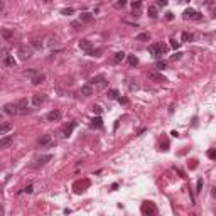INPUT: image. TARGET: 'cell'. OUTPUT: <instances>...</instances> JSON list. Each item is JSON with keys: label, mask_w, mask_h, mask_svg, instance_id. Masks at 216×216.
I'll return each instance as SVG.
<instances>
[{"label": "cell", "mask_w": 216, "mask_h": 216, "mask_svg": "<svg viewBox=\"0 0 216 216\" xmlns=\"http://www.w3.org/2000/svg\"><path fill=\"white\" fill-rule=\"evenodd\" d=\"M148 51H150V54H152L154 58H162L164 54H167L169 47L166 46V44H162V42H157V44H150V46H148Z\"/></svg>", "instance_id": "obj_1"}, {"label": "cell", "mask_w": 216, "mask_h": 216, "mask_svg": "<svg viewBox=\"0 0 216 216\" xmlns=\"http://www.w3.org/2000/svg\"><path fill=\"white\" fill-rule=\"evenodd\" d=\"M140 211H142V215L144 216H152V215L157 213V206H155L152 201H145V203H142Z\"/></svg>", "instance_id": "obj_2"}, {"label": "cell", "mask_w": 216, "mask_h": 216, "mask_svg": "<svg viewBox=\"0 0 216 216\" xmlns=\"http://www.w3.org/2000/svg\"><path fill=\"white\" fill-rule=\"evenodd\" d=\"M54 144H56V142H54L53 135H49V134H44L39 139V147L41 148H53Z\"/></svg>", "instance_id": "obj_3"}, {"label": "cell", "mask_w": 216, "mask_h": 216, "mask_svg": "<svg viewBox=\"0 0 216 216\" xmlns=\"http://www.w3.org/2000/svg\"><path fill=\"white\" fill-rule=\"evenodd\" d=\"M182 17H184L186 20H189V19H191V20H201L203 19V14H199L198 10H194V9H191V7H189V9L184 10Z\"/></svg>", "instance_id": "obj_4"}, {"label": "cell", "mask_w": 216, "mask_h": 216, "mask_svg": "<svg viewBox=\"0 0 216 216\" xmlns=\"http://www.w3.org/2000/svg\"><path fill=\"white\" fill-rule=\"evenodd\" d=\"M88 83H90L93 88H105V86H107V80H105V76H103V74L93 76V78L88 81Z\"/></svg>", "instance_id": "obj_5"}, {"label": "cell", "mask_w": 216, "mask_h": 216, "mask_svg": "<svg viewBox=\"0 0 216 216\" xmlns=\"http://www.w3.org/2000/svg\"><path fill=\"white\" fill-rule=\"evenodd\" d=\"M15 103H17V108H19V115L31 113V108H29V103H27L26 98H20V100H17Z\"/></svg>", "instance_id": "obj_6"}, {"label": "cell", "mask_w": 216, "mask_h": 216, "mask_svg": "<svg viewBox=\"0 0 216 216\" xmlns=\"http://www.w3.org/2000/svg\"><path fill=\"white\" fill-rule=\"evenodd\" d=\"M17 53H19V58L22 61H27V59H31V56H32V49L27 46H20Z\"/></svg>", "instance_id": "obj_7"}, {"label": "cell", "mask_w": 216, "mask_h": 216, "mask_svg": "<svg viewBox=\"0 0 216 216\" xmlns=\"http://www.w3.org/2000/svg\"><path fill=\"white\" fill-rule=\"evenodd\" d=\"M47 101V95L46 93H36L32 96V105L34 107H41Z\"/></svg>", "instance_id": "obj_8"}, {"label": "cell", "mask_w": 216, "mask_h": 216, "mask_svg": "<svg viewBox=\"0 0 216 216\" xmlns=\"http://www.w3.org/2000/svg\"><path fill=\"white\" fill-rule=\"evenodd\" d=\"M4 113L5 115H19V108H17V103H7L4 105Z\"/></svg>", "instance_id": "obj_9"}, {"label": "cell", "mask_w": 216, "mask_h": 216, "mask_svg": "<svg viewBox=\"0 0 216 216\" xmlns=\"http://www.w3.org/2000/svg\"><path fill=\"white\" fill-rule=\"evenodd\" d=\"M80 49H81V51H85V53L88 54L91 49H93V42H91L90 39H81L80 41Z\"/></svg>", "instance_id": "obj_10"}, {"label": "cell", "mask_w": 216, "mask_h": 216, "mask_svg": "<svg viewBox=\"0 0 216 216\" xmlns=\"http://www.w3.org/2000/svg\"><path fill=\"white\" fill-rule=\"evenodd\" d=\"M49 161H53V155L51 154H46V155H39L37 159H36V167H39V166H44V164H47Z\"/></svg>", "instance_id": "obj_11"}, {"label": "cell", "mask_w": 216, "mask_h": 216, "mask_svg": "<svg viewBox=\"0 0 216 216\" xmlns=\"http://www.w3.org/2000/svg\"><path fill=\"white\" fill-rule=\"evenodd\" d=\"M47 120L49 122H59L61 120V110H58V108L51 110V112L47 113Z\"/></svg>", "instance_id": "obj_12"}, {"label": "cell", "mask_w": 216, "mask_h": 216, "mask_svg": "<svg viewBox=\"0 0 216 216\" xmlns=\"http://www.w3.org/2000/svg\"><path fill=\"white\" fill-rule=\"evenodd\" d=\"M95 19V15L91 12H81L80 14V20L83 22V24H91Z\"/></svg>", "instance_id": "obj_13"}, {"label": "cell", "mask_w": 216, "mask_h": 216, "mask_svg": "<svg viewBox=\"0 0 216 216\" xmlns=\"http://www.w3.org/2000/svg\"><path fill=\"white\" fill-rule=\"evenodd\" d=\"M148 80L150 81H155V83H164V81H167V78L161 73H150L148 74Z\"/></svg>", "instance_id": "obj_14"}, {"label": "cell", "mask_w": 216, "mask_h": 216, "mask_svg": "<svg viewBox=\"0 0 216 216\" xmlns=\"http://www.w3.org/2000/svg\"><path fill=\"white\" fill-rule=\"evenodd\" d=\"M2 64H4L5 68H15V59H14V56L5 54V56H4V61H2Z\"/></svg>", "instance_id": "obj_15"}, {"label": "cell", "mask_w": 216, "mask_h": 216, "mask_svg": "<svg viewBox=\"0 0 216 216\" xmlns=\"http://www.w3.org/2000/svg\"><path fill=\"white\" fill-rule=\"evenodd\" d=\"M12 142H14V135H5V137H2V139H0V148L9 147Z\"/></svg>", "instance_id": "obj_16"}, {"label": "cell", "mask_w": 216, "mask_h": 216, "mask_svg": "<svg viewBox=\"0 0 216 216\" xmlns=\"http://www.w3.org/2000/svg\"><path fill=\"white\" fill-rule=\"evenodd\" d=\"M93 91H95V88L91 86L90 83H86L85 86H81V91H80V93L83 95V96H91V95H93Z\"/></svg>", "instance_id": "obj_17"}, {"label": "cell", "mask_w": 216, "mask_h": 216, "mask_svg": "<svg viewBox=\"0 0 216 216\" xmlns=\"http://www.w3.org/2000/svg\"><path fill=\"white\" fill-rule=\"evenodd\" d=\"M76 125H78L76 122H71L69 125H66V127H64V130H63V137H69V135L73 134V130L76 128Z\"/></svg>", "instance_id": "obj_18"}, {"label": "cell", "mask_w": 216, "mask_h": 216, "mask_svg": "<svg viewBox=\"0 0 216 216\" xmlns=\"http://www.w3.org/2000/svg\"><path fill=\"white\" fill-rule=\"evenodd\" d=\"M31 81H32V85H41V83H44V81H46V74H44V73H37L36 76L31 78Z\"/></svg>", "instance_id": "obj_19"}, {"label": "cell", "mask_w": 216, "mask_h": 216, "mask_svg": "<svg viewBox=\"0 0 216 216\" xmlns=\"http://www.w3.org/2000/svg\"><path fill=\"white\" fill-rule=\"evenodd\" d=\"M90 127L91 128H103V120H101V117H95L93 120L90 122Z\"/></svg>", "instance_id": "obj_20"}, {"label": "cell", "mask_w": 216, "mask_h": 216, "mask_svg": "<svg viewBox=\"0 0 216 216\" xmlns=\"http://www.w3.org/2000/svg\"><path fill=\"white\" fill-rule=\"evenodd\" d=\"M147 12H148V17H150V19H157V17H159V12H157V7L155 5H148Z\"/></svg>", "instance_id": "obj_21"}, {"label": "cell", "mask_w": 216, "mask_h": 216, "mask_svg": "<svg viewBox=\"0 0 216 216\" xmlns=\"http://www.w3.org/2000/svg\"><path fill=\"white\" fill-rule=\"evenodd\" d=\"M140 7H142V0H134V2H132V10H134V15H140V14H139Z\"/></svg>", "instance_id": "obj_22"}, {"label": "cell", "mask_w": 216, "mask_h": 216, "mask_svg": "<svg viewBox=\"0 0 216 216\" xmlns=\"http://www.w3.org/2000/svg\"><path fill=\"white\" fill-rule=\"evenodd\" d=\"M123 59H125V53L123 51H118V53L113 54V63H122Z\"/></svg>", "instance_id": "obj_23"}, {"label": "cell", "mask_w": 216, "mask_h": 216, "mask_svg": "<svg viewBox=\"0 0 216 216\" xmlns=\"http://www.w3.org/2000/svg\"><path fill=\"white\" fill-rule=\"evenodd\" d=\"M128 64L132 68H135L137 64H139V58L135 56V54H128Z\"/></svg>", "instance_id": "obj_24"}, {"label": "cell", "mask_w": 216, "mask_h": 216, "mask_svg": "<svg viewBox=\"0 0 216 216\" xmlns=\"http://www.w3.org/2000/svg\"><path fill=\"white\" fill-rule=\"evenodd\" d=\"M107 96L110 100H118V98H120V93H118V90H110L107 93Z\"/></svg>", "instance_id": "obj_25"}, {"label": "cell", "mask_w": 216, "mask_h": 216, "mask_svg": "<svg viewBox=\"0 0 216 216\" xmlns=\"http://www.w3.org/2000/svg\"><path fill=\"white\" fill-rule=\"evenodd\" d=\"M2 37H4L5 41H10L14 37V32L12 31H9V29H4V31H2Z\"/></svg>", "instance_id": "obj_26"}, {"label": "cell", "mask_w": 216, "mask_h": 216, "mask_svg": "<svg viewBox=\"0 0 216 216\" xmlns=\"http://www.w3.org/2000/svg\"><path fill=\"white\" fill-rule=\"evenodd\" d=\"M137 41H140V42H145V41H148L150 39V36H148V32H142V34H139L137 37H135Z\"/></svg>", "instance_id": "obj_27"}, {"label": "cell", "mask_w": 216, "mask_h": 216, "mask_svg": "<svg viewBox=\"0 0 216 216\" xmlns=\"http://www.w3.org/2000/svg\"><path fill=\"white\" fill-rule=\"evenodd\" d=\"M127 5V0H118V2H115L113 7L117 9V10H120V9H123V7Z\"/></svg>", "instance_id": "obj_28"}, {"label": "cell", "mask_w": 216, "mask_h": 216, "mask_svg": "<svg viewBox=\"0 0 216 216\" xmlns=\"http://www.w3.org/2000/svg\"><path fill=\"white\" fill-rule=\"evenodd\" d=\"M10 128H12V125H10V123H4V125H2V128H0V135H5Z\"/></svg>", "instance_id": "obj_29"}, {"label": "cell", "mask_w": 216, "mask_h": 216, "mask_svg": "<svg viewBox=\"0 0 216 216\" xmlns=\"http://www.w3.org/2000/svg\"><path fill=\"white\" fill-rule=\"evenodd\" d=\"M167 64H166V61H159V63H155V69L157 71H162V69H166Z\"/></svg>", "instance_id": "obj_30"}, {"label": "cell", "mask_w": 216, "mask_h": 216, "mask_svg": "<svg viewBox=\"0 0 216 216\" xmlns=\"http://www.w3.org/2000/svg\"><path fill=\"white\" fill-rule=\"evenodd\" d=\"M71 27H73L74 31H78V29L83 27V22H81V20H74V22H71Z\"/></svg>", "instance_id": "obj_31"}, {"label": "cell", "mask_w": 216, "mask_h": 216, "mask_svg": "<svg viewBox=\"0 0 216 216\" xmlns=\"http://www.w3.org/2000/svg\"><path fill=\"white\" fill-rule=\"evenodd\" d=\"M101 51H103V49H91V51L88 53V56H96V58H98V56H101Z\"/></svg>", "instance_id": "obj_32"}, {"label": "cell", "mask_w": 216, "mask_h": 216, "mask_svg": "<svg viewBox=\"0 0 216 216\" xmlns=\"http://www.w3.org/2000/svg\"><path fill=\"white\" fill-rule=\"evenodd\" d=\"M179 46H181V42L172 37V39H171V47H172V49H179Z\"/></svg>", "instance_id": "obj_33"}, {"label": "cell", "mask_w": 216, "mask_h": 216, "mask_svg": "<svg viewBox=\"0 0 216 216\" xmlns=\"http://www.w3.org/2000/svg\"><path fill=\"white\" fill-rule=\"evenodd\" d=\"M181 39H182V41H193V34H188V32H182V36H181Z\"/></svg>", "instance_id": "obj_34"}, {"label": "cell", "mask_w": 216, "mask_h": 216, "mask_svg": "<svg viewBox=\"0 0 216 216\" xmlns=\"http://www.w3.org/2000/svg\"><path fill=\"white\" fill-rule=\"evenodd\" d=\"M32 46L36 47V49H42V42H41L39 39H34L32 41Z\"/></svg>", "instance_id": "obj_35"}, {"label": "cell", "mask_w": 216, "mask_h": 216, "mask_svg": "<svg viewBox=\"0 0 216 216\" xmlns=\"http://www.w3.org/2000/svg\"><path fill=\"white\" fill-rule=\"evenodd\" d=\"M91 108H93V113H96V115H100L101 112H103V108H101L100 105H93Z\"/></svg>", "instance_id": "obj_36"}, {"label": "cell", "mask_w": 216, "mask_h": 216, "mask_svg": "<svg viewBox=\"0 0 216 216\" xmlns=\"http://www.w3.org/2000/svg\"><path fill=\"white\" fill-rule=\"evenodd\" d=\"M203 191V179H198V184H196V193H201Z\"/></svg>", "instance_id": "obj_37"}, {"label": "cell", "mask_w": 216, "mask_h": 216, "mask_svg": "<svg viewBox=\"0 0 216 216\" xmlns=\"http://www.w3.org/2000/svg\"><path fill=\"white\" fill-rule=\"evenodd\" d=\"M208 157H209V159H216V148H209V150H208Z\"/></svg>", "instance_id": "obj_38"}, {"label": "cell", "mask_w": 216, "mask_h": 216, "mask_svg": "<svg viewBox=\"0 0 216 216\" xmlns=\"http://www.w3.org/2000/svg\"><path fill=\"white\" fill-rule=\"evenodd\" d=\"M181 58H182L181 53H176V54H172V56H171V61H179Z\"/></svg>", "instance_id": "obj_39"}, {"label": "cell", "mask_w": 216, "mask_h": 216, "mask_svg": "<svg viewBox=\"0 0 216 216\" xmlns=\"http://www.w3.org/2000/svg\"><path fill=\"white\" fill-rule=\"evenodd\" d=\"M47 44H49L51 47H53V46H56V44H58V39H56V37H49V41H47Z\"/></svg>", "instance_id": "obj_40"}, {"label": "cell", "mask_w": 216, "mask_h": 216, "mask_svg": "<svg viewBox=\"0 0 216 216\" xmlns=\"http://www.w3.org/2000/svg\"><path fill=\"white\" fill-rule=\"evenodd\" d=\"M128 88H130V91H134V90H137V88H139V85H137V83H132V80H130V83H128Z\"/></svg>", "instance_id": "obj_41"}, {"label": "cell", "mask_w": 216, "mask_h": 216, "mask_svg": "<svg viewBox=\"0 0 216 216\" xmlns=\"http://www.w3.org/2000/svg\"><path fill=\"white\" fill-rule=\"evenodd\" d=\"M32 191H34V186H32V184H29V186H26V188H24V193H29V194H31Z\"/></svg>", "instance_id": "obj_42"}, {"label": "cell", "mask_w": 216, "mask_h": 216, "mask_svg": "<svg viewBox=\"0 0 216 216\" xmlns=\"http://www.w3.org/2000/svg\"><path fill=\"white\" fill-rule=\"evenodd\" d=\"M167 148H169V142L164 140V142L161 144V150H167Z\"/></svg>", "instance_id": "obj_43"}, {"label": "cell", "mask_w": 216, "mask_h": 216, "mask_svg": "<svg viewBox=\"0 0 216 216\" xmlns=\"http://www.w3.org/2000/svg\"><path fill=\"white\" fill-rule=\"evenodd\" d=\"M73 12H74V10L71 9V7H69V9H63V14H64V15H71Z\"/></svg>", "instance_id": "obj_44"}, {"label": "cell", "mask_w": 216, "mask_h": 216, "mask_svg": "<svg viewBox=\"0 0 216 216\" xmlns=\"http://www.w3.org/2000/svg\"><path fill=\"white\" fill-rule=\"evenodd\" d=\"M118 101H120L122 105H127V103H128V100H127V98H122V96L118 98Z\"/></svg>", "instance_id": "obj_45"}, {"label": "cell", "mask_w": 216, "mask_h": 216, "mask_svg": "<svg viewBox=\"0 0 216 216\" xmlns=\"http://www.w3.org/2000/svg\"><path fill=\"white\" fill-rule=\"evenodd\" d=\"M157 4L161 7H164V5H167V0H157Z\"/></svg>", "instance_id": "obj_46"}, {"label": "cell", "mask_w": 216, "mask_h": 216, "mask_svg": "<svg viewBox=\"0 0 216 216\" xmlns=\"http://www.w3.org/2000/svg\"><path fill=\"white\" fill-rule=\"evenodd\" d=\"M166 19H167V20H172V19H174V15H172L171 12H167V14H166Z\"/></svg>", "instance_id": "obj_47"}, {"label": "cell", "mask_w": 216, "mask_h": 216, "mask_svg": "<svg viewBox=\"0 0 216 216\" xmlns=\"http://www.w3.org/2000/svg\"><path fill=\"white\" fill-rule=\"evenodd\" d=\"M213 19H215V20H216V14H213Z\"/></svg>", "instance_id": "obj_48"}, {"label": "cell", "mask_w": 216, "mask_h": 216, "mask_svg": "<svg viewBox=\"0 0 216 216\" xmlns=\"http://www.w3.org/2000/svg\"><path fill=\"white\" fill-rule=\"evenodd\" d=\"M44 2H51V0H44Z\"/></svg>", "instance_id": "obj_49"}, {"label": "cell", "mask_w": 216, "mask_h": 216, "mask_svg": "<svg viewBox=\"0 0 216 216\" xmlns=\"http://www.w3.org/2000/svg\"><path fill=\"white\" fill-rule=\"evenodd\" d=\"M186 2H189V0H186Z\"/></svg>", "instance_id": "obj_50"}]
</instances>
